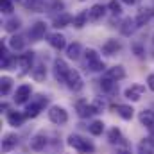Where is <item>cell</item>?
<instances>
[{"mask_svg":"<svg viewBox=\"0 0 154 154\" xmlns=\"http://www.w3.org/2000/svg\"><path fill=\"white\" fill-rule=\"evenodd\" d=\"M68 145L74 147L79 152H84V154H91L95 151V145H93L90 140H84V138L79 136V134H70V136H68Z\"/></svg>","mask_w":154,"mask_h":154,"instance_id":"obj_1","label":"cell"},{"mask_svg":"<svg viewBox=\"0 0 154 154\" xmlns=\"http://www.w3.org/2000/svg\"><path fill=\"white\" fill-rule=\"evenodd\" d=\"M48 118H50L52 124L63 125V124L68 122V113H66V109L61 108V106H52V108L48 109Z\"/></svg>","mask_w":154,"mask_h":154,"instance_id":"obj_2","label":"cell"},{"mask_svg":"<svg viewBox=\"0 0 154 154\" xmlns=\"http://www.w3.org/2000/svg\"><path fill=\"white\" fill-rule=\"evenodd\" d=\"M45 106H47V97L38 95V97H36V99L27 106V109H25L27 113H25V115L29 116V118H34V116H38L39 113H41V109H43Z\"/></svg>","mask_w":154,"mask_h":154,"instance_id":"obj_3","label":"cell"},{"mask_svg":"<svg viewBox=\"0 0 154 154\" xmlns=\"http://www.w3.org/2000/svg\"><path fill=\"white\" fill-rule=\"evenodd\" d=\"M65 82H66V86L72 90V91H81L82 90V77H81V74L77 72V70H70L68 72V75H66V79H65Z\"/></svg>","mask_w":154,"mask_h":154,"instance_id":"obj_4","label":"cell"},{"mask_svg":"<svg viewBox=\"0 0 154 154\" xmlns=\"http://www.w3.org/2000/svg\"><path fill=\"white\" fill-rule=\"evenodd\" d=\"M45 34H47V23L45 22H36L29 29V38H31V41H39V39L45 38Z\"/></svg>","mask_w":154,"mask_h":154,"instance_id":"obj_5","label":"cell"},{"mask_svg":"<svg viewBox=\"0 0 154 154\" xmlns=\"http://www.w3.org/2000/svg\"><path fill=\"white\" fill-rule=\"evenodd\" d=\"M29 97H31V86L29 84H22L16 90V93H14V102L16 104H25L29 100Z\"/></svg>","mask_w":154,"mask_h":154,"instance_id":"obj_6","label":"cell"},{"mask_svg":"<svg viewBox=\"0 0 154 154\" xmlns=\"http://www.w3.org/2000/svg\"><path fill=\"white\" fill-rule=\"evenodd\" d=\"M54 72H56V77L57 79H61V81H65L66 75H68V72H70V68H68V65L63 61V59H56L54 61Z\"/></svg>","mask_w":154,"mask_h":154,"instance_id":"obj_7","label":"cell"},{"mask_svg":"<svg viewBox=\"0 0 154 154\" xmlns=\"http://www.w3.org/2000/svg\"><path fill=\"white\" fill-rule=\"evenodd\" d=\"M122 48V43L118 41V39H108L104 45H102V52L106 54V56H115L116 52Z\"/></svg>","mask_w":154,"mask_h":154,"instance_id":"obj_8","label":"cell"},{"mask_svg":"<svg viewBox=\"0 0 154 154\" xmlns=\"http://www.w3.org/2000/svg\"><path fill=\"white\" fill-rule=\"evenodd\" d=\"M16 145H18V136H16V134L9 133V134L4 136V140H2V151H4V152H11Z\"/></svg>","mask_w":154,"mask_h":154,"instance_id":"obj_9","label":"cell"},{"mask_svg":"<svg viewBox=\"0 0 154 154\" xmlns=\"http://www.w3.org/2000/svg\"><path fill=\"white\" fill-rule=\"evenodd\" d=\"M48 43H50V47H54L56 50H63V48L66 47V38H65L63 34H59V32H54V34L48 36Z\"/></svg>","mask_w":154,"mask_h":154,"instance_id":"obj_10","label":"cell"},{"mask_svg":"<svg viewBox=\"0 0 154 154\" xmlns=\"http://www.w3.org/2000/svg\"><path fill=\"white\" fill-rule=\"evenodd\" d=\"M32 59H34V52H25L18 57V63H20V68H22V74L29 72V68L32 66Z\"/></svg>","mask_w":154,"mask_h":154,"instance_id":"obj_11","label":"cell"},{"mask_svg":"<svg viewBox=\"0 0 154 154\" xmlns=\"http://www.w3.org/2000/svg\"><path fill=\"white\" fill-rule=\"evenodd\" d=\"M142 93H143V86H140V84H133L131 88H127V90H125V99H129V100L136 102V100H140V99H142Z\"/></svg>","mask_w":154,"mask_h":154,"instance_id":"obj_12","label":"cell"},{"mask_svg":"<svg viewBox=\"0 0 154 154\" xmlns=\"http://www.w3.org/2000/svg\"><path fill=\"white\" fill-rule=\"evenodd\" d=\"M104 13H106V7H104L102 4H95V5H91V9L88 11V18H90L91 22H97V20H100V18L104 16Z\"/></svg>","mask_w":154,"mask_h":154,"instance_id":"obj_13","label":"cell"},{"mask_svg":"<svg viewBox=\"0 0 154 154\" xmlns=\"http://www.w3.org/2000/svg\"><path fill=\"white\" fill-rule=\"evenodd\" d=\"M136 27H138V25H136V20H134V18H125V20L122 22V25H120V32H122L124 36H131Z\"/></svg>","mask_w":154,"mask_h":154,"instance_id":"obj_14","label":"cell"},{"mask_svg":"<svg viewBox=\"0 0 154 154\" xmlns=\"http://www.w3.org/2000/svg\"><path fill=\"white\" fill-rule=\"evenodd\" d=\"M77 111H79V116H82V118H88V116H91L93 113H97L93 109V106L88 104L86 100H79L77 102Z\"/></svg>","mask_w":154,"mask_h":154,"instance_id":"obj_15","label":"cell"},{"mask_svg":"<svg viewBox=\"0 0 154 154\" xmlns=\"http://www.w3.org/2000/svg\"><path fill=\"white\" fill-rule=\"evenodd\" d=\"M25 116L27 115H23V113H20V111H9V113H7V122H9V125L20 127V125L23 124Z\"/></svg>","mask_w":154,"mask_h":154,"instance_id":"obj_16","label":"cell"},{"mask_svg":"<svg viewBox=\"0 0 154 154\" xmlns=\"http://www.w3.org/2000/svg\"><path fill=\"white\" fill-rule=\"evenodd\" d=\"M152 16H154V11H152V9H142V11L138 13V16L134 18V20H136V25H138V27L145 25V23H147Z\"/></svg>","mask_w":154,"mask_h":154,"instance_id":"obj_17","label":"cell"},{"mask_svg":"<svg viewBox=\"0 0 154 154\" xmlns=\"http://www.w3.org/2000/svg\"><path fill=\"white\" fill-rule=\"evenodd\" d=\"M72 22H74V18H72L70 14L61 13L59 16H56V18H54V22H52V23H54V27H56V29H61V27H66V25H68V23H72Z\"/></svg>","mask_w":154,"mask_h":154,"instance_id":"obj_18","label":"cell"},{"mask_svg":"<svg viewBox=\"0 0 154 154\" xmlns=\"http://www.w3.org/2000/svg\"><path fill=\"white\" fill-rule=\"evenodd\" d=\"M140 122H142V125H145V127H154V111L143 109V111L140 113Z\"/></svg>","mask_w":154,"mask_h":154,"instance_id":"obj_19","label":"cell"},{"mask_svg":"<svg viewBox=\"0 0 154 154\" xmlns=\"http://www.w3.org/2000/svg\"><path fill=\"white\" fill-rule=\"evenodd\" d=\"M106 77H111L113 81H120V79H124V77H125V70H124V66L116 65V66H113V68H108Z\"/></svg>","mask_w":154,"mask_h":154,"instance_id":"obj_20","label":"cell"},{"mask_svg":"<svg viewBox=\"0 0 154 154\" xmlns=\"http://www.w3.org/2000/svg\"><path fill=\"white\" fill-rule=\"evenodd\" d=\"M116 113L122 116L124 120H131L133 115H134V109H133L131 106H127V104H118V106H116Z\"/></svg>","mask_w":154,"mask_h":154,"instance_id":"obj_21","label":"cell"},{"mask_svg":"<svg viewBox=\"0 0 154 154\" xmlns=\"http://www.w3.org/2000/svg\"><path fill=\"white\" fill-rule=\"evenodd\" d=\"M81 52H82V47H81L79 43H72V45L66 47V56H68L70 59H74V61L81 57Z\"/></svg>","mask_w":154,"mask_h":154,"instance_id":"obj_22","label":"cell"},{"mask_svg":"<svg viewBox=\"0 0 154 154\" xmlns=\"http://www.w3.org/2000/svg\"><path fill=\"white\" fill-rule=\"evenodd\" d=\"M47 145V138L43 134H36L32 140H31V149L32 151H43Z\"/></svg>","mask_w":154,"mask_h":154,"instance_id":"obj_23","label":"cell"},{"mask_svg":"<svg viewBox=\"0 0 154 154\" xmlns=\"http://www.w3.org/2000/svg\"><path fill=\"white\" fill-rule=\"evenodd\" d=\"M9 47L13 48V50H23V47H25V39L22 38V36H11L9 38Z\"/></svg>","mask_w":154,"mask_h":154,"instance_id":"obj_24","label":"cell"},{"mask_svg":"<svg viewBox=\"0 0 154 154\" xmlns=\"http://www.w3.org/2000/svg\"><path fill=\"white\" fill-rule=\"evenodd\" d=\"M31 74H32V79H34V81H43V79L47 77V70H45L43 65H36Z\"/></svg>","mask_w":154,"mask_h":154,"instance_id":"obj_25","label":"cell"},{"mask_svg":"<svg viewBox=\"0 0 154 154\" xmlns=\"http://www.w3.org/2000/svg\"><path fill=\"white\" fill-rule=\"evenodd\" d=\"M20 27H22V20H20V18H11V20L5 22V31H7V32H14V31H18Z\"/></svg>","mask_w":154,"mask_h":154,"instance_id":"obj_26","label":"cell"},{"mask_svg":"<svg viewBox=\"0 0 154 154\" xmlns=\"http://www.w3.org/2000/svg\"><path fill=\"white\" fill-rule=\"evenodd\" d=\"M88 131H90L93 136H99V134H102V131H104V124H102L100 120H95V122H91V125H88Z\"/></svg>","mask_w":154,"mask_h":154,"instance_id":"obj_27","label":"cell"},{"mask_svg":"<svg viewBox=\"0 0 154 154\" xmlns=\"http://www.w3.org/2000/svg\"><path fill=\"white\" fill-rule=\"evenodd\" d=\"M23 5L31 11H41L43 9V0H23Z\"/></svg>","mask_w":154,"mask_h":154,"instance_id":"obj_28","label":"cell"},{"mask_svg":"<svg viewBox=\"0 0 154 154\" xmlns=\"http://www.w3.org/2000/svg\"><path fill=\"white\" fill-rule=\"evenodd\" d=\"M86 20H90L88 18V13H81V14H77V16H74V27H77V29H81V27H84L86 25Z\"/></svg>","mask_w":154,"mask_h":154,"instance_id":"obj_29","label":"cell"},{"mask_svg":"<svg viewBox=\"0 0 154 154\" xmlns=\"http://www.w3.org/2000/svg\"><path fill=\"white\" fill-rule=\"evenodd\" d=\"M115 82L116 81H113L111 77H104V79L100 81V88H102L104 91H113V90H115Z\"/></svg>","mask_w":154,"mask_h":154,"instance_id":"obj_30","label":"cell"},{"mask_svg":"<svg viewBox=\"0 0 154 154\" xmlns=\"http://www.w3.org/2000/svg\"><path fill=\"white\" fill-rule=\"evenodd\" d=\"M0 9H2L4 14H11L14 11V5H13L11 0H0Z\"/></svg>","mask_w":154,"mask_h":154,"instance_id":"obj_31","label":"cell"},{"mask_svg":"<svg viewBox=\"0 0 154 154\" xmlns=\"http://www.w3.org/2000/svg\"><path fill=\"white\" fill-rule=\"evenodd\" d=\"M84 56H86V63H88V65H90V63H95V61L100 59L99 54H97V50H93V48H88V50L84 52Z\"/></svg>","mask_w":154,"mask_h":154,"instance_id":"obj_32","label":"cell"},{"mask_svg":"<svg viewBox=\"0 0 154 154\" xmlns=\"http://www.w3.org/2000/svg\"><path fill=\"white\" fill-rule=\"evenodd\" d=\"M2 95H7L9 91H11V86H13V81H11V77H2Z\"/></svg>","mask_w":154,"mask_h":154,"instance_id":"obj_33","label":"cell"},{"mask_svg":"<svg viewBox=\"0 0 154 154\" xmlns=\"http://www.w3.org/2000/svg\"><path fill=\"white\" fill-rule=\"evenodd\" d=\"M91 106H93V109H95L97 113H100V111L106 108V100H104V99H100V97H97V99L93 100V104H91Z\"/></svg>","mask_w":154,"mask_h":154,"instance_id":"obj_34","label":"cell"},{"mask_svg":"<svg viewBox=\"0 0 154 154\" xmlns=\"http://www.w3.org/2000/svg\"><path fill=\"white\" fill-rule=\"evenodd\" d=\"M88 68H90L91 72H102V70L106 68V65L99 59V61H95V63H90V65H88Z\"/></svg>","mask_w":154,"mask_h":154,"instance_id":"obj_35","label":"cell"},{"mask_svg":"<svg viewBox=\"0 0 154 154\" xmlns=\"http://www.w3.org/2000/svg\"><path fill=\"white\" fill-rule=\"evenodd\" d=\"M108 7H109V11H111L113 14H120V13H122V5H120V2H116V0H111V2L108 4Z\"/></svg>","mask_w":154,"mask_h":154,"instance_id":"obj_36","label":"cell"},{"mask_svg":"<svg viewBox=\"0 0 154 154\" xmlns=\"http://www.w3.org/2000/svg\"><path fill=\"white\" fill-rule=\"evenodd\" d=\"M120 138H122L120 131H118L116 127H113V129L109 131V142H111V143H116V142H120Z\"/></svg>","mask_w":154,"mask_h":154,"instance_id":"obj_37","label":"cell"},{"mask_svg":"<svg viewBox=\"0 0 154 154\" xmlns=\"http://www.w3.org/2000/svg\"><path fill=\"white\" fill-rule=\"evenodd\" d=\"M147 86L154 91V74H151V75L147 77Z\"/></svg>","mask_w":154,"mask_h":154,"instance_id":"obj_38","label":"cell"},{"mask_svg":"<svg viewBox=\"0 0 154 154\" xmlns=\"http://www.w3.org/2000/svg\"><path fill=\"white\" fill-rule=\"evenodd\" d=\"M134 52H136V56H138V57H142V56H143V52H142V47H140V45H134Z\"/></svg>","mask_w":154,"mask_h":154,"instance_id":"obj_39","label":"cell"},{"mask_svg":"<svg viewBox=\"0 0 154 154\" xmlns=\"http://www.w3.org/2000/svg\"><path fill=\"white\" fill-rule=\"evenodd\" d=\"M122 2H124V4H129V5H133V4H134L136 0H122Z\"/></svg>","mask_w":154,"mask_h":154,"instance_id":"obj_40","label":"cell"},{"mask_svg":"<svg viewBox=\"0 0 154 154\" xmlns=\"http://www.w3.org/2000/svg\"><path fill=\"white\" fill-rule=\"evenodd\" d=\"M118 154H131L127 149H122V151H118Z\"/></svg>","mask_w":154,"mask_h":154,"instance_id":"obj_41","label":"cell"}]
</instances>
